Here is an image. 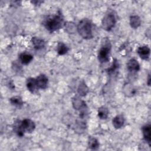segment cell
Wrapping results in <instances>:
<instances>
[{
  "label": "cell",
  "mask_w": 151,
  "mask_h": 151,
  "mask_svg": "<svg viewBox=\"0 0 151 151\" xmlns=\"http://www.w3.org/2000/svg\"><path fill=\"white\" fill-rule=\"evenodd\" d=\"M63 24V19L60 14L48 17L44 22L45 28L50 32L60 29Z\"/></svg>",
  "instance_id": "obj_1"
},
{
  "label": "cell",
  "mask_w": 151,
  "mask_h": 151,
  "mask_svg": "<svg viewBox=\"0 0 151 151\" xmlns=\"http://www.w3.org/2000/svg\"><path fill=\"white\" fill-rule=\"evenodd\" d=\"M77 31L79 35L84 39L89 40L93 37L92 24L91 21L87 18L83 19L78 22L77 26Z\"/></svg>",
  "instance_id": "obj_2"
},
{
  "label": "cell",
  "mask_w": 151,
  "mask_h": 151,
  "mask_svg": "<svg viewBox=\"0 0 151 151\" xmlns=\"http://www.w3.org/2000/svg\"><path fill=\"white\" fill-rule=\"evenodd\" d=\"M111 45L109 39L105 37L101 41V45L98 52V60L101 63H105L109 61L111 51Z\"/></svg>",
  "instance_id": "obj_3"
},
{
  "label": "cell",
  "mask_w": 151,
  "mask_h": 151,
  "mask_svg": "<svg viewBox=\"0 0 151 151\" xmlns=\"http://www.w3.org/2000/svg\"><path fill=\"white\" fill-rule=\"evenodd\" d=\"M116 18L115 15L113 12H109L103 17L101 25L102 27L106 31H110L116 25Z\"/></svg>",
  "instance_id": "obj_4"
},
{
  "label": "cell",
  "mask_w": 151,
  "mask_h": 151,
  "mask_svg": "<svg viewBox=\"0 0 151 151\" xmlns=\"http://www.w3.org/2000/svg\"><path fill=\"white\" fill-rule=\"evenodd\" d=\"M21 126L23 131L26 133H32L35 128V124L34 122L29 119H25L21 122Z\"/></svg>",
  "instance_id": "obj_5"
},
{
  "label": "cell",
  "mask_w": 151,
  "mask_h": 151,
  "mask_svg": "<svg viewBox=\"0 0 151 151\" xmlns=\"http://www.w3.org/2000/svg\"><path fill=\"white\" fill-rule=\"evenodd\" d=\"M72 104L74 109L80 111L87 108L86 102L76 96L72 99Z\"/></svg>",
  "instance_id": "obj_6"
},
{
  "label": "cell",
  "mask_w": 151,
  "mask_h": 151,
  "mask_svg": "<svg viewBox=\"0 0 151 151\" xmlns=\"http://www.w3.org/2000/svg\"><path fill=\"white\" fill-rule=\"evenodd\" d=\"M35 80L38 88L45 89L47 88L48 84V78L45 74H40L35 78Z\"/></svg>",
  "instance_id": "obj_7"
},
{
  "label": "cell",
  "mask_w": 151,
  "mask_h": 151,
  "mask_svg": "<svg viewBox=\"0 0 151 151\" xmlns=\"http://www.w3.org/2000/svg\"><path fill=\"white\" fill-rule=\"evenodd\" d=\"M137 52L142 59L146 60L149 57L150 50L149 47L146 45H143V46L139 47L138 48L137 50Z\"/></svg>",
  "instance_id": "obj_8"
},
{
  "label": "cell",
  "mask_w": 151,
  "mask_h": 151,
  "mask_svg": "<svg viewBox=\"0 0 151 151\" xmlns=\"http://www.w3.org/2000/svg\"><path fill=\"white\" fill-rule=\"evenodd\" d=\"M127 68L128 70L131 72L138 71L140 70V64L136 59L132 58L128 61Z\"/></svg>",
  "instance_id": "obj_9"
},
{
  "label": "cell",
  "mask_w": 151,
  "mask_h": 151,
  "mask_svg": "<svg viewBox=\"0 0 151 151\" xmlns=\"http://www.w3.org/2000/svg\"><path fill=\"white\" fill-rule=\"evenodd\" d=\"M31 42L34 46V48L37 50L42 49L45 47V41L38 37H34L31 38Z\"/></svg>",
  "instance_id": "obj_10"
},
{
  "label": "cell",
  "mask_w": 151,
  "mask_h": 151,
  "mask_svg": "<svg viewBox=\"0 0 151 151\" xmlns=\"http://www.w3.org/2000/svg\"><path fill=\"white\" fill-rule=\"evenodd\" d=\"M142 133L145 140L150 146L151 137H150V125L146 124L142 127Z\"/></svg>",
  "instance_id": "obj_11"
},
{
  "label": "cell",
  "mask_w": 151,
  "mask_h": 151,
  "mask_svg": "<svg viewBox=\"0 0 151 151\" xmlns=\"http://www.w3.org/2000/svg\"><path fill=\"white\" fill-rule=\"evenodd\" d=\"M112 123L115 129H120L124 125V118L122 115H117L113 119Z\"/></svg>",
  "instance_id": "obj_12"
},
{
  "label": "cell",
  "mask_w": 151,
  "mask_h": 151,
  "mask_svg": "<svg viewBox=\"0 0 151 151\" xmlns=\"http://www.w3.org/2000/svg\"><path fill=\"white\" fill-rule=\"evenodd\" d=\"M26 86L28 90L32 93H35L36 90L38 88L36 83V80L34 78H29L27 80Z\"/></svg>",
  "instance_id": "obj_13"
},
{
  "label": "cell",
  "mask_w": 151,
  "mask_h": 151,
  "mask_svg": "<svg viewBox=\"0 0 151 151\" xmlns=\"http://www.w3.org/2000/svg\"><path fill=\"white\" fill-rule=\"evenodd\" d=\"M19 61L24 65L28 64L33 59V56L28 52H22L19 55Z\"/></svg>",
  "instance_id": "obj_14"
},
{
  "label": "cell",
  "mask_w": 151,
  "mask_h": 151,
  "mask_svg": "<svg viewBox=\"0 0 151 151\" xmlns=\"http://www.w3.org/2000/svg\"><path fill=\"white\" fill-rule=\"evenodd\" d=\"M11 104L18 109H21L23 106V101L20 96H13L9 99Z\"/></svg>",
  "instance_id": "obj_15"
},
{
  "label": "cell",
  "mask_w": 151,
  "mask_h": 151,
  "mask_svg": "<svg viewBox=\"0 0 151 151\" xmlns=\"http://www.w3.org/2000/svg\"><path fill=\"white\" fill-rule=\"evenodd\" d=\"M88 87L86 85V84L84 81H81L80 84L78 85V88H77V92L78 94L80 96L84 97L87 95V94L88 93Z\"/></svg>",
  "instance_id": "obj_16"
},
{
  "label": "cell",
  "mask_w": 151,
  "mask_h": 151,
  "mask_svg": "<svg viewBox=\"0 0 151 151\" xmlns=\"http://www.w3.org/2000/svg\"><path fill=\"white\" fill-rule=\"evenodd\" d=\"M141 24V20L138 15H132L130 17V25L132 28L136 29L138 28Z\"/></svg>",
  "instance_id": "obj_17"
},
{
  "label": "cell",
  "mask_w": 151,
  "mask_h": 151,
  "mask_svg": "<svg viewBox=\"0 0 151 151\" xmlns=\"http://www.w3.org/2000/svg\"><path fill=\"white\" fill-rule=\"evenodd\" d=\"M98 116L100 119H106L109 116V110L107 107L104 106L100 107L98 109Z\"/></svg>",
  "instance_id": "obj_18"
},
{
  "label": "cell",
  "mask_w": 151,
  "mask_h": 151,
  "mask_svg": "<svg viewBox=\"0 0 151 151\" xmlns=\"http://www.w3.org/2000/svg\"><path fill=\"white\" fill-rule=\"evenodd\" d=\"M64 27L65 31L68 34H74L77 29V27L74 23L72 22H67V23H65Z\"/></svg>",
  "instance_id": "obj_19"
},
{
  "label": "cell",
  "mask_w": 151,
  "mask_h": 151,
  "mask_svg": "<svg viewBox=\"0 0 151 151\" xmlns=\"http://www.w3.org/2000/svg\"><path fill=\"white\" fill-rule=\"evenodd\" d=\"M88 146L90 149L96 150L99 147V142L98 140L93 137H89L88 142Z\"/></svg>",
  "instance_id": "obj_20"
},
{
  "label": "cell",
  "mask_w": 151,
  "mask_h": 151,
  "mask_svg": "<svg viewBox=\"0 0 151 151\" xmlns=\"http://www.w3.org/2000/svg\"><path fill=\"white\" fill-rule=\"evenodd\" d=\"M68 47L63 42H59L57 45V51L59 55H64L68 51Z\"/></svg>",
  "instance_id": "obj_21"
},
{
  "label": "cell",
  "mask_w": 151,
  "mask_h": 151,
  "mask_svg": "<svg viewBox=\"0 0 151 151\" xmlns=\"http://www.w3.org/2000/svg\"><path fill=\"white\" fill-rule=\"evenodd\" d=\"M119 67V63L117 62V60L116 59H114L113 61L112 65L110 67H109L107 71L108 72V73L111 74L112 73H113L116 70H117V68Z\"/></svg>",
  "instance_id": "obj_22"
},
{
  "label": "cell",
  "mask_w": 151,
  "mask_h": 151,
  "mask_svg": "<svg viewBox=\"0 0 151 151\" xmlns=\"http://www.w3.org/2000/svg\"><path fill=\"white\" fill-rule=\"evenodd\" d=\"M31 2L34 5H40L43 2L40 1H31Z\"/></svg>",
  "instance_id": "obj_23"
},
{
  "label": "cell",
  "mask_w": 151,
  "mask_h": 151,
  "mask_svg": "<svg viewBox=\"0 0 151 151\" xmlns=\"http://www.w3.org/2000/svg\"><path fill=\"white\" fill-rule=\"evenodd\" d=\"M147 85H148L149 86H150V74L148 75V78H147Z\"/></svg>",
  "instance_id": "obj_24"
}]
</instances>
